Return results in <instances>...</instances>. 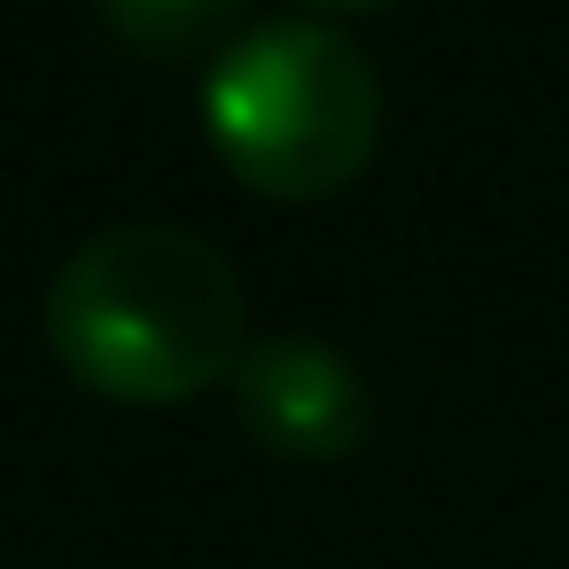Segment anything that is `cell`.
Returning a JSON list of instances; mask_svg holds the SVG:
<instances>
[{
	"mask_svg": "<svg viewBox=\"0 0 569 569\" xmlns=\"http://www.w3.org/2000/svg\"><path fill=\"white\" fill-rule=\"evenodd\" d=\"M234 406H242V429L289 460H343L367 445V421H375L359 367L320 336L250 343L234 367Z\"/></svg>",
	"mask_w": 569,
	"mask_h": 569,
	"instance_id": "3957f363",
	"label": "cell"
},
{
	"mask_svg": "<svg viewBox=\"0 0 569 569\" xmlns=\"http://www.w3.org/2000/svg\"><path fill=\"white\" fill-rule=\"evenodd\" d=\"M203 126L242 188L320 203L343 196L382 141V79L336 24H250L203 79Z\"/></svg>",
	"mask_w": 569,
	"mask_h": 569,
	"instance_id": "7a4b0ae2",
	"label": "cell"
},
{
	"mask_svg": "<svg viewBox=\"0 0 569 569\" xmlns=\"http://www.w3.org/2000/svg\"><path fill=\"white\" fill-rule=\"evenodd\" d=\"M242 0H102V24L133 48V56H157V63H180L196 48H211L227 24H234Z\"/></svg>",
	"mask_w": 569,
	"mask_h": 569,
	"instance_id": "277c9868",
	"label": "cell"
},
{
	"mask_svg": "<svg viewBox=\"0 0 569 569\" xmlns=\"http://www.w3.org/2000/svg\"><path fill=\"white\" fill-rule=\"evenodd\" d=\"M48 351L71 382L118 406L196 398L227 382L250 351L242 273L196 227H102L48 281Z\"/></svg>",
	"mask_w": 569,
	"mask_h": 569,
	"instance_id": "6da1fadb",
	"label": "cell"
},
{
	"mask_svg": "<svg viewBox=\"0 0 569 569\" xmlns=\"http://www.w3.org/2000/svg\"><path fill=\"white\" fill-rule=\"evenodd\" d=\"M312 9H390V0H312Z\"/></svg>",
	"mask_w": 569,
	"mask_h": 569,
	"instance_id": "5b68a950",
	"label": "cell"
}]
</instances>
